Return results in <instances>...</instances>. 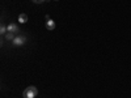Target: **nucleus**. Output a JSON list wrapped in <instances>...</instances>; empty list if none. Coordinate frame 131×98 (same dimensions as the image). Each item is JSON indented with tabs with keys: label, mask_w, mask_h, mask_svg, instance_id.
<instances>
[{
	"label": "nucleus",
	"mask_w": 131,
	"mask_h": 98,
	"mask_svg": "<svg viewBox=\"0 0 131 98\" xmlns=\"http://www.w3.org/2000/svg\"><path fill=\"white\" fill-rule=\"evenodd\" d=\"M37 95H38V89L36 88V86H33V85L28 86V88L24 90V93H23L24 98H36Z\"/></svg>",
	"instance_id": "obj_1"
},
{
	"label": "nucleus",
	"mask_w": 131,
	"mask_h": 98,
	"mask_svg": "<svg viewBox=\"0 0 131 98\" xmlns=\"http://www.w3.org/2000/svg\"><path fill=\"white\" fill-rule=\"evenodd\" d=\"M15 46H21L24 45V43H26V37L25 35H18V37H15V39L12 41Z\"/></svg>",
	"instance_id": "obj_2"
},
{
	"label": "nucleus",
	"mask_w": 131,
	"mask_h": 98,
	"mask_svg": "<svg viewBox=\"0 0 131 98\" xmlns=\"http://www.w3.org/2000/svg\"><path fill=\"white\" fill-rule=\"evenodd\" d=\"M46 29L47 30H54V29H55V22H54L51 18H49L46 21Z\"/></svg>",
	"instance_id": "obj_3"
},
{
	"label": "nucleus",
	"mask_w": 131,
	"mask_h": 98,
	"mask_svg": "<svg viewBox=\"0 0 131 98\" xmlns=\"http://www.w3.org/2000/svg\"><path fill=\"white\" fill-rule=\"evenodd\" d=\"M18 22H20V24H26V22H28V15L21 13V15L18 16Z\"/></svg>",
	"instance_id": "obj_4"
},
{
	"label": "nucleus",
	"mask_w": 131,
	"mask_h": 98,
	"mask_svg": "<svg viewBox=\"0 0 131 98\" xmlns=\"http://www.w3.org/2000/svg\"><path fill=\"white\" fill-rule=\"evenodd\" d=\"M8 31H10V33H18V28H17V25L13 22V24H9L8 25Z\"/></svg>",
	"instance_id": "obj_5"
},
{
	"label": "nucleus",
	"mask_w": 131,
	"mask_h": 98,
	"mask_svg": "<svg viewBox=\"0 0 131 98\" xmlns=\"http://www.w3.org/2000/svg\"><path fill=\"white\" fill-rule=\"evenodd\" d=\"M4 39H15V34H13V33H10V31H8L7 33V34H5V37H4Z\"/></svg>",
	"instance_id": "obj_6"
},
{
	"label": "nucleus",
	"mask_w": 131,
	"mask_h": 98,
	"mask_svg": "<svg viewBox=\"0 0 131 98\" xmlns=\"http://www.w3.org/2000/svg\"><path fill=\"white\" fill-rule=\"evenodd\" d=\"M7 30H8V26H5L4 24H2V28H0V33H2V34L4 35L5 33H7Z\"/></svg>",
	"instance_id": "obj_7"
},
{
	"label": "nucleus",
	"mask_w": 131,
	"mask_h": 98,
	"mask_svg": "<svg viewBox=\"0 0 131 98\" xmlns=\"http://www.w3.org/2000/svg\"><path fill=\"white\" fill-rule=\"evenodd\" d=\"M33 3H36V4H42L43 2H45V0H31Z\"/></svg>",
	"instance_id": "obj_8"
}]
</instances>
